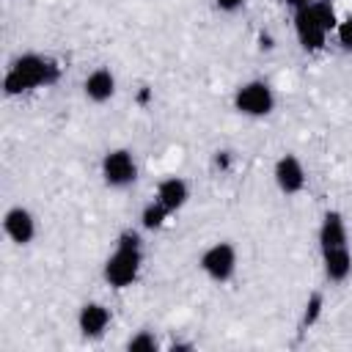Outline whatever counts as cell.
Returning <instances> with one entry per match:
<instances>
[{"label":"cell","mask_w":352,"mask_h":352,"mask_svg":"<svg viewBox=\"0 0 352 352\" xmlns=\"http://www.w3.org/2000/svg\"><path fill=\"white\" fill-rule=\"evenodd\" d=\"M58 77H60V66L52 58H44L38 52H25L8 66L3 77V91L6 96H19L25 91L58 82Z\"/></svg>","instance_id":"obj_1"},{"label":"cell","mask_w":352,"mask_h":352,"mask_svg":"<svg viewBox=\"0 0 352 352\" xmlns=\"http://www.w3.org/2000/svg\"><path fill=\"white\" fill-rule=\"evenodd\" d=\"M140 267H143V239H140L138 231L126 228V231L118 234L116 250L107 256V261L102 267V275L113 289H126L138 280Z\"/></svg>","instance_id":"obj_2"},{"label":"cell","mask_w":352,"mask_h":352,"mask_svg":"<svg viewBox=\"0 0 352 352\" xmlns=\"http://www.w3.org/2000/svg\"><path fill=\"white\" fill-rule=\"evenodd\" d=\"M234 110L248 118H264L275 110V94L264 80H248L234 91Z\"/></svg>","instance_id":"obj_3"},{"label":"cell","mask_w":352,"mask_h":352,"mask_svg":"<svg viewBox=\"0 0 352 352\" xmlns=\"http://www.w3.org/2000/svg\"><path fill=\"white\" fill-rule=\"evenodd\" d=\"M99 173H102V182L113 190H124L129 184H135L138 179V162L132 157L129 148H110L104 151L102 162H99Z\"/></svg>","instance_id":"obj_4"},{"label":"cell","mask_w":352,"mask_h":352,"mask_svg":"<svg viewBox=\"0 0 352 352\" xmlns=\"http://www.w3.org/2000/svg\"><path fill=\"white\" fill-rule=\"evenodd\" d=\"M198 267L206 272L209 280L226 283V280H231L234 272H236V248H234L231 242H214V245H209V248L201 253Z\"/></svg>","instance_id":"obj_5"},{"label":"cell","mask_w":352,"mask_h":352,"mask_svg":"<svg viewBox=\"0 0 352 352\" xmlns=\"http://www.w3.org/2000/svg\"><path fill=\"white\" fill-rule=\"evenodd\" d=\"M294 36L305 52H319L327 44V28L314 14L311 3L302 8H294Z\"/></svg>","instance_id":"obj_6"},{"label":"cell","mask_w":352,"mask_h":352,"mask_svg":"<svg viewBox=\"0 0 352 352\" xmlns=\"http://www.w3.org/2000/svg\"><path fill=\"white\" fill-rule=\"evenodd\" d=\"M272 179H275V187H278L283 195H297V192H302V190H305V182H308L305 168H302V162H300L297 154H283V157H278V162H275V168H272Z\"/></svg>","instance_id":"obj_7"},{"label":"cell","mask_w":352,"mask_h":352,"mask_svg":"<svg viewBox=\"0 0 352 352\" xmlns=\"http://www.w3.org/2000/svg\"><path fill=\"white\" fill-rule=\"evenodd\" d=\"M3 231L14 245H30L36 236V217L25 206H11L3 217Z\"/></svg>","instance_id":"obj_8"},{"label":"cell","mask_w":352,"mask_h":352,"mask_svg":"<svg viewBox=\"0 0 352 352\" xmlns=\"http://www.w3.org/2000/svg\"><path fill=\"white\" fill-rule=\"evenodd\" d=\"M77 327L85 338H102L110 327V308L102 302H85L77 311Z\"/></svg>","instance_id":"obj_9"},{"label":"cell","mask_w":352,"mask_h":352,"mask_svg":"<svg viewBox=\"0 0 352 352\" xmlns=\"http://www.w3.org/2000/svg\"><path fill=\"white\" fill-rule=\"evenodd\" d=\"M82 94L88 96V102H94V104H104V102H110L113 99V94H116V74L110 72V69H94L88 77H85V82H82Z\"/></svg>","instance_id":"obj_10"},{"label":"cell","mask_w":352,"mask_h":352,"mask_svg":"<svg viewBox=\"0 0 352 352\" xmlns=\"http://www.w3.org/2000/svg\"><path fill=\"white\" fill-rule=\"evenodd\" d=\"M333 248H346V223L336 209L324 212L319 226V250H333Z\"/></svg>","instance_id":"obj_11"},{"label":"cell","mask_w":352,"mask_h":352,"mask_svg":"<svg viewBox=\"0 0 352 352\" xmlns=\"http://www.w3.org/2000/svg\"><path fill=\"white\" fill-rule=\"evenodd\" d=\"M322 270H324V278L330 283H344L352 275V253H349V245L346 248L322 250Z\"/></svg>","instance_id":"obj_12"},{"label":"cell","mask_w":352,"mask_h":352,"mask_svg":"<svg viewBox=\"0 0 352 352\" xmlns=\"http://www.w3.org/2000/svg\"><path fill=\"white\" fill-rule=\"evenodd\" d=\"M154 198L173 214V212H179V209L187 204L190 187H187V182H184L182 176H168V179H162V182L157 184V195H154Z\"/></svg>","instance_id":"obj_13"},{"label":"cell","mask_w":352,"mask_h":352,"mask_svg":"<svg viewBox=\"0 0 352 352\" xmlns=\"http://www.w3.org/2000/svg\"><path fill=\"white\" fill-rule=\"evenodd\" d=\"M170 217V212L154 198V201H148L143 209H140V226L146 228V231H160L162 226H165V220Z\"/></svg>","instance_id":"obj_14"},{"label":"cell","mask_w":352,"mask_h":352,"mask_svg":"<svg viewBox=\"0 0 352 352\" xmlns=\"http://www.w3.org/2000/svg\"><path fill=\"white\" fill-rule=\"evenodd\" d=\"M322 308H324V297H322V292H314L305 300V308H302V330H308V327H314L319 322Z\"/></svg>","instance_id":"obj_15"},{"label":"cell","mask_w":352,"mask_h":352,"mask_svg":"<svg viewBox=\"0 0 352 352\" xmlns=\"http://www.w3.org/2000/svg\"><path fill=\"white\" fill-rule=\"evenodd\" d=\"M157 338H154V333H148V330H140L138 336H132L129 341H126V349L129 352H157Z\"/></svg>","instance_id":"obj_16"},{"label":"cell","mask_w":352,"mask_h":352,"mask_svg":"<svg viewBox=\"0 0 352 352\" xmlns=\"http://www.w3.org/2000/svg\"><path fill=\"white\" fill-rule=\"evenodd\" d=\"M336 38H338V47H341L344 52H352V16L338 19V25H336Z\"/></svg>","instance_id":"obj_17"},{"label":"cell","mask_w":352,"mask_h":352,"mask_svg":"<svg viewBox=\"0 0 352 352\" xmlns=\"http://www.w3.org/2000/svg\"><path fill=\"white\" fill-rule=\"evenodd\" d=\"M231 165H234V154H231V151L220 148V151L212 154V168H214V170L226 173V170H231Z\"/></svg>","instance_id":"obj_18"},{"label":"cell","mask_w":352,"mask_h":352,"mask_svg":"<svg viewBox=\"0 0 352 352\" xmlns=\"http://www.w3.org/2000/svg\"><path fill=\"white\" fill-rule=\"evenodd\" d=\"M245 3H248V0H214L217 11H223V14H234V11H239Z\"/></svg>","instance_id":"obj_19"},{"label":"cell","mask_w":352,"mask_h":352,"mask_svg":"<svg viewBox=\"0 0 352 352\" xmlns=\"http://www.w3.org/2000/svg\"><path fill=\"white\" fill-rule=\"evenodd\" d=\"M256 41H258V50H261V52H272V50H275V38H272L270 30H261Z\"/></svg>","instance_id":"obj_20"},{"label":"cell","mask_w":352,"mask_h":352,"mask_svg":"<svg viewBox=\"0 0 352 352\" xmlns=\"http://www.w3.org/2000/svg\"><path fill=\"white\" fill-rule=\"evenodd\" d=\"M151 99H154V91H151L148 85H140V88H138V96H135V102H138L140 107H148V104H151Z\"/></svg>","instance_id":"obj_21"},{"label":"cell","mask_w":352,"mask_h":352,"mask_svg":"<svg viewBox=\"0 0 352 352\" xmlns=\"http://www.w3.org/2000/svg\"><path fill=\"white\" fill-rule=\"evenodd\" d=\"M308 3H314V0H286V6L294 11V8H302V6H308Z\"/></svg>","instance_id":"obj_22"}]
</instances>
